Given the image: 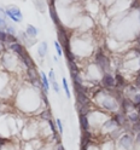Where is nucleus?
<instances>
[{
  "mask_svg": "<svg viewBox=\"0 0 140 150\" xmlns=\"http://www.w3.org/2000/svg\"><path fill=\"white\" fill-rule=\"evenodd\" d=\"M76 93V103L81 105H92V98L88 93L85 92H75Z\"/></svg>",
  "mask_w": 140,
  "mask_h": 150,
  "instance_id": "1a4fd4ad",
  "label": "nucleus"
},
{
  "mask_svg": "<svg viewBox=\"0 0 140 150\" xmlns=\"http://www.w3.org/2000/svg\"><path fill=\"white\" fill-rule=\"evenodd\" d=\"M5 32H6L8 35H13V36H16V34H17L16 28H15V27H12V25H7V28L5 29Z\"/></svg>",
  "mask_w": 140,
  "mask_h": 150,
  "instance_id": "c85d7f7f",
  "label": "nucleus"
},
{
  "mask_svg": "<svg viewBox=\"0 0 140 150\" xmlns=\"http://www.w3.org/2000/svg\"><path fill=\"white\" fill-rule=\"evenodd\" d=\"M133 144H134L133 136L128 132H125L117 139V144L115 145V150H130L133 148Z\"/></svg>",
  "mask_w": 140,
  "mask_h": 150,
  "instance_id": "7ed1b4c3",
  "label": "nucleus"
},
{
  "mask_svg": "<svg viewBox=\"0 0 140 150\" xmlns=\"http://www.w3.org/2000/svg\"><path fill=\"white\" fill-rule=\"evenodd\" d=\"M130 100L133 102V104L135 105V109H136V107L140 105V92H138L136 95H134L132 98H130Z\"/></svg>",
  "mask_w": 140,
  "mask_h": 150,
  "instance_id": "bb28decb",
  "label": "nucleus"
},
{
  "mask_svg": "<svg viewBox=\"0 0 140 150\" xmlns=\"http://www.w3.org/2000/svg\"><path fill=\"white\" fill-rule=\"evenodd\" d=\"M56 125H57V131H58V133L61 136H63L64 133V127H63V122L61 121V119H57L56 120Z\"/></svg>",
  "mask_w": 140,
  "mask_h": 150,
  "instance_id": "a878e982",
  "label": "nucleus"
},
{
  "mask_svg": "<svg viewBox=\"0 0 140 150\" xmlns=\"http://www.w3.org/2000/svg\"><path fill=\"white\" fill-rule=\"evenodd\" d=\"M94 63L97 64V67L100 69V71L104 73H109L110 67H111V62L110 58L105 54V51L103 47H98L94 54Z\"/></svg>",
  "mask_w": 140,
  "mask_h": 150,
  "instance_id": "f257e3e1",
  "label": "nucleus"
},
{
  "mask_svg": "<svg viewBox=\"0 0 140 150\" xmlns=\"http://www.w3.org/2000/svg\"><path fill=\"white\" fill-rule=\"evenodd\" d=\"M10 142H11V140L8 139V138H5V137L0 136V150H1L4 146H6V145L10 144Z\"/></svg>",
  "mask_w": 140,
  "mask_h": 150,
  "instance_id": "cd10ccee",
  "label": "nucleus"
},
{
  "mask_svg": "<svg viewBox=\"0 0 140 150\" xmlns=\"http://www.w3.org/2000/svg\"><path fill=\"white\" fill-rule=\"evenodd\" d=\"M133 83H134V85L140 90V76H135V79H134Z\"/></svg>",
  "mask_w": 140,
  "mask_h": 150,
  "instance_id": "e433bc0d",
  "label": "nucleus"
},
{
  "mask_svg": "<svg viewBox=\"0 0 140 150\" xmlns=\"http://www.w3.org/2000/svg\"><path fill=\"white\" fill-rule=\"evenodd\" d=\"M34 4H35V6H36V7H38V10H39V11H41V12H44V11H45L46 5H47V3H45V1H40V0H35Z\"/></svg>",
  "mask_w": 140,
  "mask_h": 150,
  "instance_id": "393cba45",
  "label": "nucleus"
},
{
  "mask_svg": "<svg viewBox=\"0 0 140 150\" xmlns=\"http://www.w3.org/2000/svg\"><path fill=\"white\" fill-rule=\"evenodd\" d=\"M130 8L132 10H140V0H134V1H132V4H130Z\"/></svg>",
  "mask_w": 140,
  "mask_h": 150,
  "instance_id": "2f4dec72",
  "label": "nucleus"
},
{
  "mask_svg": "<svg viewBox=\"0 0 140 150\" xmlns=\"http://www.w3.org/2000/svg\"><path fill=\"white\" fill-rule=\"evenodd\" d=\"M8 50L12 51L13 53H16L18 57H22L23 54H25V53L28 52L27 49H25V46H23L20 41H18V42H15V44H11L10 46H8Z\"/></svg>",
  "mask_w": 140,
  "mask_h": 150,
  "instance_id": "9b49d317",
  "label": "nucleus"
},
{
  "mask_svg": "<svg viewBox=\"0 0 140 150\" xmlns=\"http://www.w3.org/2000/svg\"><path fill=\"white\" fill-rule=\"evenodd\" d=\"M47 51H49V45L46 41H41L39 44V47H38V56L40 58H45L47 56Z\"/></svg>",
  "mask_w": 140,
  "mask_h": 150,
  "instance_id": "f3484780",
  "label": "nucleus"
},
{
  "mask_svg": "<svg viewBox=\"0 0 140 150\" xmlns=\"http://www.w3.org/2000/svg\"><path fill=\"white\" fill-rule=\"evenodd\" d=\"M20 59H21V62L25 65V68L28 69V68H32V67H35V64H34V61H33V58L30 57V54L29 53H25V54H23L22 57H20Z\"/></svg>",
  "mask_w": 140,
  "mask_h": 150,
  "instance_id": "a211bd4d",
  "label": "nucleus"
},
{
  "mask_svg": "<svg viewBox=\"0 0 140 150\" xmlns=\"http://www.w3.org/2000/svg\"><path fill=\"white\" fill-rule=\"evenodd\" d=\"M6 39H7V33L3 29H0V41L6 42Z\"/></svg>",
  "mask_w": 140,
  "mask_h": 150,
  "instance_id": "72a5a7b5",
  "label": "nucleus"
},
{
  "mask_svg": "<svg viewBox=\"0 0 140 150\" xmlns=\"http://www.w3.org/2000/svg\"><path fill=\"white\" fill-rule=\"evenodd\" d=\"M135 110H136V112H138V114H139V116H140V105H138Z\"/></svg>",
  "mask_w": 140,
  "mask_h": 150,
  "instance_id": "a19ab883",
  "label": "nucleus"
},
{
  "mask_svg": "<svg viewBox=\"0 0 140 150\" xmlns=\"http://www.w3.org/2000/svg\"><path fill=\"white\" fill-rule=\"evenodd\" d=\"M79 124L82 131H89L91 129V125H89V119L88 116L85 115H79Z\"/></svg>",
  "mask_w": 140,
  "mask_h": 150,
  "instance_id": "dca6fc26",
  "label": "nucleus"
},
{
  "mask_svg": "<svg viewBox=\"0 0 140 150\" xmlns=\"http://www.w3.org/2000/svg\"><path fill=\"white\" fill-rule=\"evenodd\" d=\"M51 87L53 88V91H54L56 93H58V95H59L61 88H59V83L57 82V80H56V81H52V82H51Z\"/></svg>",
  "mask_w": 140,
  "mask_h": 150,
  "instance_id": "7c9ffc66",
  "label": "nucleus"
},
{
  "mask_svg": "<svg viewBox=\"0 0 140 150\" xmlns=\"http://www.w3.org/2000/svg\"><path fill=\"white\" fill-rule=\"evenodd\" d=\"M114 76H115V81H116V87H115V90L122 92V91L127 87V85H128L129 82L127 81V79L123 76V75L121 74V73H118V71L114 75Z\"/></svg>",
  "mask_w": 140,
  "mask_h": 150,
  "instance_id": "0eeeda50",
  "label": "nucleus"
},
{
  "mask_svg": "<svg viewBox=\"0 0 140 150\" xmlns=\"http://www.w3.org/2000/svg\"><path fill=\"white\" fill-rule=\"evenodd\" d=\"M5 12H6V16L10 18L12 22H16V23H21L23 21V13L22 11L20 10V7L16 6V5H10L5 8Z\"/></svg>",
  "mask_w": 140,
  "mask_h": 150,
  "instance_id": "20e7f679",
  "label": "nucleus"
},
{
  "mask_svg": "<svg viewBox=\"0 0 140 150\" xmlns=\"http://www.w3.org/2000/svg\"><path fill=\"white\" fill-rule=\"evenodd\" d=\"M57 39L59 45L62 46L63 51H67V50H71V45H70V36L67 32V29L64 28L63 24H59L57 27Z\"/></svg>",
  "mask_w": 140,
  "mask_h": 150,
  "instance_id": "f03ea898",
  "label": "nucleus"
},
{
  "mask_svg": "<svg viewBox=\"0 0 140 150\" xmlns=\"http://www.w3.org/2000/svg\"><path fill=\"white\" fill-rule=\"evenodd\" d=\"M100 86H101V88H104L106 91L115 90V87H116L115 76L110 71L109 73H104L101 75V79H100Z\"/></svg>",
  "mask_w": 140,
  "mask_h": 150,
  "instance_id": "39448f33",
  "label": "nucleus"
},
{
  "mask_svg": "<svg viewBox=\"0 0 140 150\" xmlns=\"http://www.w3.org/2000/svg\"><path fill=\"white\" fill-rule=\"evenodd\" d=\"M27 75H28V78H29L30 82L40 81V73H39L38 69H36V67L28 68V69H27Z\"/></svg>",
  "mask_w": 140,
  "mask_h": 150,
  "instance_id": "4468645a",
  "label": "nucleus"
},
{
  "mask_svg": "<svg viewBox=\"0 0 140 150\" xmlns=\"http://www.w3.org/2000/svg\"><path fill=\"white\" fill-rule=\"evenodd\" d=\"M62 85H63V90L65 92V96H67V98H70L71 95H70V90H69V85H68V81L65 78H63L62 80Z\"/></svg>",
  "mask_w": 140,
  "mask_h": 150,
  "instance_id": "4be33fe9",
  "label": "nucleus"
},
{
  "mask_svg": "<svg viewBox=\"0 0 140 150\" xmlns=\"http://www.w3.org/2000/svg\"><path fill=\"white\" fill-rule=\"evenodd\" d=\"M47 5H49V13H50L51 20H52V22L56 24V27H58V25L62 24V23H61V20H59L58 12H57V10H56L54 1H49Z\"/></svg>",
  "mask_w": 140,
  "mask_h": 150,
  "instance_id": "6e6552de",
  "label": "nucleus"
},
{
  "mask_svg": "<svg viewBox=\"0 0 140 150\" xmlns=\"http://www.w3.org/2000/svg\"><path fill=\"white\" fill-rule=\"evenodd\" d=\"M134 110H135V105L133 104V102L130 100L129 98L125 97L122 100H121V103H120V111L125 112V114L127 115L128 112H132Z\"/></svg>",
  "mask_w": 140,
  "mask_h": 150,
  "instance_id": "423d86ee",
  "label": "nucleus"
},
{
  "mask_svg": "<svg viewBox=\"0 0 140 150\" xmlns=\"http://www.w3.org/2000/svg\"><path fill=\"white\" fill-rule=\"evenodd\" d=\"M138 20H139V23H140V10L138 11Z\"/></svg>",
  "mask_w": 140,
  "mask_h": 150,
  "instance_id": "37998d69",
  "label": "nucleus"
},
{
  "mask_svg": "<svg viewBox=\"0 0 140 150\" xmlns=\"http://www.w3.org/2000/svg\"><path fill=\"white\" fill-rule=\"evenodd\" d=\"M63 52H64V54H65V57H67V61L75 62L76 56H75V53L72 52V50H67V51H63Z\"/></svg>",
  "mask_w": 140,
  "mask_h": 150,
  "instance_id": "5701e85b",
  "label": "nucleus"
},
{
  "mask_svg": "<svg viewBox=\"0 0 140 150\" xmlns=\"http://www.w3.org/2000/svg\"><path fill=\"white\" fill-rule=\"evenodd\" d=\"M7 23H6V20H4V18H1L0 17V29H3V30H5L6 28H7Z\"/></svg>",
  "mask_w": 140,
  "mask_h": 150,
  "instance_id": "f704fd0d",
  "label": "nucleus"
},
{
  "mask_svg": "<svg viewBox=\"0 0 140 150\" xmlns=\"http://www.w3.org/2000/svg\"><path fill=\"white\" fill-rule=\"evenodd\" d=\"M17 39H18V41H22L21 44L23 46H25V47L27 46H33L34 44H36V39H32V38H29L25 34V32H20L18 33Z\"/></svg>",
  "mask_w": 140,
  "mask_h": 150,
  "instance_id": "f8f14e48",
  "label": "nucleus"
},
{
  "mask_svg": "<svg viewBox=\"0 0 140 150\" xmlns=\"http://www.w3.org/2000/svg\"><path fill=\"white\" fill-rule=\"evenodd\" d=\"M68 68H69L70 73H72V71H80V68H79V65L76 64V62L68 61Z\"/></svg>",
  "mask_w": 140,
  "mask_h": 150,
  "instance_id": "b1692460",
  "label": "nucleus"
},
{
  "mask_svg": "<svg viewBox=\"0 0 140 150\" xmlns=\"http://www.w3.org/2000/svg\"><path fill=\"white\" fill-rule=\"evenodd\" d=\"M135 42H136V46L140 45V33L136 35V39H135Z\"/></svg>",
  "mask_w": 140,
  "mask_h": 150,
  "instance_id": "ea45409f",
  "label": "nucleus"
},
{
  "mask_svg": "<svg viewBox=\"0 0 140 150\" xmlns=\"http://www.w3.org/2000/svg\"><path fill=\"white\" fill-rule=\"evenodd\" d=\"M118 126H117V124L115 122V120L113 119V117H109L104 124L101 125V131H103V133L104 134H108L109 136V133L110 132H113V131L115 129V128H117Z\"/></svg>",
  "mask_w": 140,
  "mask_h": 150,
  "instance_id": "9d476101",
  "label": "nucleus"
},
{
  "mask_svg": "<svg viewBox=\"0 0 140 150\" xmlns=\"http://www.w3.org/2000/svg\"><path fill=\"white\" fill-rule=\"evenodd\" d=\"M54 47H56V51H57V56H58V57H62V54H63V49H62V46L59 45L58 41H54Z\"/></svg>",
  "mask_w": 140,
  "mask_h": 150,
  "instance_id": "c756f323",
  "label": "nucleus"
},
{
  "mask_svg": "<svg viewBox=\"0 0 140 150\" xmlns=\"http://www.w3.org/2000/svg\"><path fill=\"white\" fill-rule=\"evenodd\" d=\"M38 33H39V30H38V28H36V27H34V25H32V24H28V25H27V28H25V34L29 36V38H32V39H35V38L38 36Z\"/></svg>",
  "mask_w": 140,
  "mask_h": 150,
  "instance_id": "6ab92c4d",
  "label": "nucleus"
},
{
  "mask_svg": "<svg viewBox=\"0 0 140 150\" xmlns=\"http://www.w3.org/2000/svg\"><path fill=\"white\" fill-rule=\"evenodd\" d=\"M138 65H139V67H140V56H139V57H138Z\"/></svg>",
  "mask_w": 140,
  "mask_h": 150,
  "instance_id": "c03bdc74",
  "label": "nucleus"
},
{
  "mask_svg": "<svg viewBox=\"0 0 140 150\" xmlns=\"http://www.w3.org/2000/svg\"><path fill=\"white\" fill-rule=\"evenodd\" d=\"M5 16H6V12H5V8H3V7H0V17H1V18H4V20H5Z\"/></svg>",
  "mask_w": 140,
  "mask_h": 150,
  "instance_id": "58836bf2",
  "label": "nucleus"
},
{
  "mask_svg": "<svg viewBox=\"0 0 140 150\" xmlns=\"http://www.w3.org/2000/svg\"><path fill=\"white\" fill-rule=\"evenodd\" d=\"M135 74H136V76H140V68L136 70V73H135Z\"/></svg>",
  "mask_w": 140,
  "mask_h": 150,
  "instance_id": "79ce46f5",
  "label": "nucleus"
},
{
  "mask_svg": "<svg viewBox=\"0 0 140 150\" xmlns=\"http://www.w3.org/2000/svg\"><path fill=\"white\" fill-rule=\"evenodd\" d=\"M132 132H134V133L140 132V120H139V121H136L135 124H133V125H132Z\"/></svg>",
  "mask_w": 140,
  "mask_h": 150,
  "instance_id": "473e14b6",
  "label": "nucleus"
},
{
  "mask_svg": "<svg viewBox=\"0 0 140 150\" xmlns=\"http://www.w3.org/2000/svg\"><path fill=\"white\" fill-rule=\"evenodd\" d=\"M39 117L41 121H46V122H47V121L52 120V111L50 110V108H45L44 110H41Z\"/></svg>",
  "mask_w": 140,
  "mask_h": 150,
  "instance_id": "aec40b11",
  "label": "nucleus"
},
{
  "mask_svg": "<svg viewBox=\"0 0 140 150\" xmlns=\"http://www.w3.org/2000/svg\"><path fill=\"white\" fill-rule=\"evenodd\" d=\"M134 142L136 143V145H140V132H136V133H135Z\"/></svg>",
  "mask_w": 140,
  "mask_h": 150,
  "instance_id": "4c0bfd02",
  "label": "nucleus"
},
{
  "mask_svg": "<svg viewBox=\"0 0 140 150\" xmlns=\"http://www.w3.org/2000/svg\"><path fill=\"white\" fill-rule=\"evenodd\" d=\"M5 51H6V45H5V42L0 41V54H3Z\"/></svg>",
  "mask_w": 140,
  "mask_h": 150,
  "instance_id": "c9c22d12",
  "label": "nucleus"
},
{
  "mask_svg": "<svg viewBox=\"0 0 140 150\" xmlns=\"http://www.w3.org/2000/svg\"><path fill=\"white\" fill-rule=\"evenodd\" d=\"M139 120H140V116H139Z\"/></svg>",
  "mask_w": 140,
  "mask_h": 150,
  "instance_id": "a18cd8bd",
  "label": "nucleus"
},
{
  "mask_svg": "<svg viewBox=\"0 0 140 150\" xmlns=\"http://www.w3.org/2000/svg\"><path fill=\"white\" fill-rule=\"evenodd\" d=\"M76 107H77V111H79V115H89L93 110H96V108H93L94 105H81V104H77L76 103Z\"/></svg>",
  "mask_w": 140,
  "mask_h": 150,
  "instance_id": "2eb2a0df",
  "label": "nucleus"
},
{
  "mask_svg": "<svg viewBox=\"0 0 140 150\" xmlns=\"http://www.w3.org/2000/svg\"><path fill=\"white\" fill-rule=\"evenodd\" d=\"M138 92H140V90L134 85V83L132 82V83H128V85H127V87L122 91V93H123V96L126 97V98H132L134 95H136V93Z\"/></svg>",
  "mask_w": 140,
  "mask_h": 150,
  "instance_id": "ddd939ff",
  "label": "nucleus"
},
{
  "mask_svg": "<svg viewBox=\"0 0 140 150\" xmlns=\"http://www.w3.org/2000/svg\"><path fill=\"white\" fill-rule=\"evenodd\" d=\"M127 119H128V121L130 124H135L136 121H139V114L136 112V110H134V111H132V112H128L127 114Z\"/></svg>",
  "mask_w": 140,
  "mask_h": 150,
  "instance_id": "412c9836",
  "label": "nucleus"
}]
</instances>
